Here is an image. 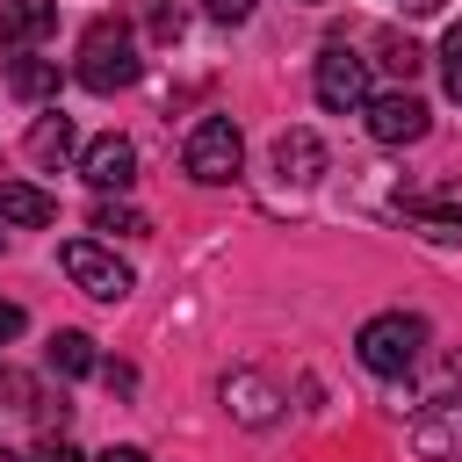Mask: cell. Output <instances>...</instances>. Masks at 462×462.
<instances>
[{
    "label": "cell",
    "mask_w": 462,
    "mask_h": 462,
    "mask_svg": "<svg viewBox=\"0 0 462 462\" xmlns=\"http://www.w3.org/2000/svg\"><path fill=\"white\" fill-rule=\"evenodd\" d=\"M440 87H448V94L462 101V22H455V29L440 36Z\"/></svg>",
    "instance_id": "obj_19"
},
{
    "label": "cell",
    "mask_w": 462,
    "mask_h": 462,
    "mask_svg": "<svg viewBox=\"0 0 462 462\" xmlns=\"http://www.w3.org/2000/svg\"><path fill=\"white\" fill-rule=\"evenodd\" d=\"M7 94H14V101H51V94H58V65H51V58H29V51L7 58Z\"/></svg>",
    "instance_id": "obj_14"
},
{
    "label": "cell",
    "mask_w": 462,
    "mask_h": 462,
    "mask_svg": "<svg viewBox=\"0 0 462 462\" xmlns=\"http://www.w3.org/2000/svg\"><path fill=\"white\" fill-rule=\"evenodd\" d=\"M238 159H245V137H238L231 116H202V123L188 130V144H180V166H188V180H202V188H224V180L238 173Z\"/></svg>",
    "instance_id": "obj_3"
},
{
    "label": "cell",
    "mask_w": 462,
    "mask_h": 462,
    "mask_svg": "<svg viewBox=\"0 0 462 462\" xmlns=\"http://www.w3.org/2000/svg\"><path fill=\"white\" fill-rule=\"evenodd\" d=\"M94 462H152V455H144V448H101Z\"/></svg>",
    "instance_id": "obj_24"
},
{
    "label": "cell",
    "mask_w": 462,
    "mask_h": 462,
    "mask_svg": "<svg viewBox=\"0 0 462 462\" xmlns=\"http://www.w3.org/2000/svg\"><path fill=\"white\" fill-rule=\"evenodd\" d=\"M94 231H108V238H144L152 217L130 209V202H108V195H101V202H94Z\"/></svg>",
    "instance_id": "obj_17"
},
{
    "label": "cell",
    "mask_w": 462,
    "mask_h": 462,
    "mask_svg": "<svg viewBox=\"0 0 462 462\" xmlns=\"http://www.w3.org/2000/svg\"><path fill=\"white\" fill-rule=\"evenodd\" d=\"M29 462H87V455H79V448H72V440H58V433H51V440H43V448H36V455H29Z\"/></svg>",
    "instance_id": "obj_21"
},
{
    "label": "cell",
    "mask_w": 462,
    "mask_h": 462,
    "mask_svg": "<svg viewBox=\"0 0 462 462\" xmlns=\"http://www.w3.org/2000/svg\"><path fill=\"white\" fill-rule=\"evenodd\" d=\"M58 29V0H0V43L7 51H36Z\"/></svg>",
    "instance_id": "obj_11"
},
{
    "label": "cell",
    "mask_w": 462,
    "mask_h": 462,
    "mask_svg": "<svg viewBox=\"0 0 462 462\" xmlns=\"http://www.w3.org/2000/svg\"><path fill=\"white\" fill-rule=\"evenodd\" d=\"M224 411H231L238 426H274V419H282V390H274L267 375H253V368H231V375H224Z\"/></svg>",
    "instance_id": "obj_10"
},
{
    "label": "cell",
    "mask_w": 462,
    "mask_h": 462,
    "mask_svg": "<svg viewBox=\"0 0 462 462\" xmlns=\"http://www.w3.org/2000/svg\"><path fill=\"white\" fill-rule=\"evenodd\" d=\"M368 137H375V144H419V137H426V101H419L411 87L368 94Z\"/></svg>",
    "instance_id": "obj_6"
},
{
    "label": "cell",
    "mask_w": 462,
    "mask_h": 462,
    "mask_svg": "<svg viewBox=\"0 0 462 462\" xmlns=\"http://www.w3.org/2000/svg\"><path fill=\"white\" fill-rule=\"evenodd\" d=\"M411 455L426 462H462V397H440L411 419Z\"/></svg>",
    "instance_id": "obj_8"
},
{
    "label": "cell",
    "mask_w": 462,
    "mask_h": 462,
    "mask_svg": "<svg viewBox=\"0 0 462 462\" xmlns=\"http://www.w3.org/2000/svg\"><path fill=\"white\" fill-rule=\"evenodd\" d=\"M79 173H87L101 195H123V188L137 180V144H130V137H116V130H101V137H87V144H79Z\"/></svg>",
    "instance_id": "obj_7"
},
{
    "label": "cell",
    "mask_w": 462,
    "mask_h": 462,
    "mask_svg": "<svg viewBox=\"0 0 462 462\" xmlns=\"http://www.w3.org/2000/svg\"><path fill=\"white\" fill-rule=\"evenodd\" d=\"M202 7H209L217 22H245V14H253V0H202Z\"/></svg>",
    "instance_id": "obj_22"
},
{
    "label": "cell",
    "mask_w": 462,
    "mask_h": 462,
    "mask_svg": "<svg viewBox=\"0 0 462 462\" xmlns=\"http://www.w3.org/2000/svg\"><path fill=\"white\" fill-rule=\"evenodd\" d=\"M361 368L368 375H411L419 368V346H426V318H411V310H383V318H368L361 325Z\"/></svg>",
    "instance_id": "obj_2"
},
{
    "label": "cell",
    "mask_w": 462,
    "mask_h": 462,
    "mask_svg": "<svg viewBox=\"0 0 462 462\" xmlns=\"http://www.w3.org/2000/svg\"><path fill=\"white\" fill-rule=\"evenodd\" d=\"M152 43H180V14L173 7H152Z\"/></svg>",
    "instance_id": "obj_20"
},
{
    "label": "cell",
    "mask_w": 462,
    "mask_h": 462,
    "mask_svg": "<svg viewBox=\"0 0 462 462\" xmlns=\"http://www.w3.org/2000/svg\"><path fill=\"white\" fill-rule=\"evenodd\" d=\"M375 51H383V65H390V72H397V79H411V72H419V65H426V51H419V43H411V36H375Z\"/></svg>",
    "instance_id": "obj_18"
},
{
    "label": "cell",
    "mask_w": 462,
    "mask_h": 462,
    "mask_svg": "<svg viewBox=\"0 0 462 462\" xmlns=\"http://www.w3.org/2000/svg\"><path fill=\"white\" fill-rule=\"evenodd\" d=\"M51 368L58 375H94L101 361H94V339L87 332H51Z\"/></svg>",
    "instance_id": "obj_16"
},
{
    "label": "cell",
    "mask_w": 462,
    "mask_h": 462,
    "mask_svg": "<svg viewBox=\"0 0 462 462\" xmlns=\"http://www.w3.org/2000/svg\"><path fill=\"white\" fill-rule=\"evenodd\" d=\"M332 159H325V144H318V130H282L274 137V173L282 180H296V188H310L318 173H325Z\"/></svg>",
    "instance_id": "obj_12"
},
{
    "label": "cell",
    "mask_w": 462,
    "mask_h": 462,
    "mask_svg": "<svg viewBox=\"0 0 462 462\" xmlns=\"http://www.w3.org/2000/svg\"><path fill=\"white\" fill-rule=\"evenodd\" d=\"M448 383H455V390H462V346H455V354H448Z\"/></svg>",
    "instance_id": "obj_26"
},
{
    "label": "cell",
    "mask_w": 462,
    "mask_h": 462,
    "mask_svg": "<svg viewBox=\"0 0 462 462\" xmlns=\"http://www.w3.org/2000/svg\"><path fill=\"white\" fill-rule=\"evenodd\" d=\"M0 462H22V455H14V448H0Z\"/></svg>",
    "instance_id": "obj_27"
},
{
    "label": "cell",
    "mask_w": 462,
    "mask_h": 462,
    "mask_svg": "<svg viewBox=\"0 0 462 462\" xmlns=\"http://www.w3.org/2000/svg\"><path fill=\"white\" fill-rule=\"evenodd\" d=\"M65 152H72V123H65V116H36V130H29V159H36V166H58Z\"/></svg>",
    "instance_id": "obj_15"
},
{
    "label": "cell",
    "mask_w": 462,
    "mask_h": 462,
    "mask_svg": "<svg viewBox=\"0 0 462 462\" xmlns=\"http://www.w3.org/2000/svg\"><path fill=\"white\" fill-rule=\"evenodd\" d=\"M144 72V58H137V36H130V22L123 14H101V22H87V36H79V58H72V79L87 87V94H116V87H130Z\"/></svg>",
    "instance_id": "obj_1"
},
{
    "label": "cell",
    "mask_w": 462,
    "mask_h": 462,
    "mask_svg": "<svg viewBox=\"0 0 462 462\" xmlns=\"http://www.w3.org/2000/svg\"><path fill=\"white\" fill-rule=\"evenodd\" d=\"M397 7H404V14H440L448 0H397Z\"/></svg>",
    "instance_id": "obj_25"
},
{
    "label": "cell",
    "mask_w": 462,
    "mask_h": 462,
    "mask_svg": "<svg viewBox=\"0 0 462 462\" xmlns=\"http://www.w3.org/2000/svg\"><path fill=\"white\" fill-rule=\"evenodd\" d=\"M310 94H318V108H332V116L368 108V58H354L346 43H325V51H318V72H310Z\"/></svg>",
    "instance_id": "obj_5"
},
{
    "label": "cell",
    "mask_w": 462,
    "mask_h": 462,
    "mask_svg": "<svg viewBox=\"0 0 462 462\" xmlns=\"http://www.w3.org/2000/svg\"><path fill=\"white\" fill-rule=\"evenodd\" d=\"M14 332H22V303H7V296H0V346H7Z\"/></svg>",
    "instance_id": "obj_23"
},
{
    "label": "cell",
    "mask_w": 462,
    "mask_h": 462,
    "mask_svg": "<svg viewBox=\"0 0 462 462\" xmlns=\"http://www.w3.org/2000/svg\"><path fill=\"white\" fill-rule=\"evenodd\" d=\"M411 231H426L433 245H462V180H440L426 195H411Z\"/></svg>",
    "instance_id": "obj_9"
},
{
    "label": "cell",
    "mask_w": 462,
    "mask_h": 462,
    "mask_svg": "<svg viewBox=\"0 0 462 462\" xmlns=\"http://www.w3.org/2000/svg\"><path fill=\"white\" fill-rule=\"evenodd\" d=\"M58 267H65L72 289H87L94 303H123V296L137 289V274H130L101 238H65V245H58Z\"/></svg>",
    "instance_id": "obj_4"
},
{
    "label": "cell",
    "mask_w": 462,
    "mask_h": 462,
    "mask_svg": "<svg viewBox=\"0 0 462 462\" xmlns=\"http://www.w3.org/2000/svg\"><path fill=\"white\" fill-rule=\"evenodd\" d=\"M58 217V195H43L36 180H0V224L14 231H43Z\"/></svg>",
    "instance_id": "obj_13"
}]
</instances>
